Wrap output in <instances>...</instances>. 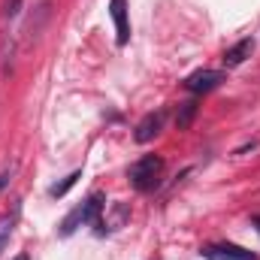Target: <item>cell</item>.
I'll list each match as a JSON object with an SVG mask.
<instances>
[{
    "instance_id": "cell-8",
    "label": "cell",
    "mask_w": 260,
    "mask_h": 260,
    "mask_svg": "<svg viewBox=\"0 0 260 260\" xmlns=\"http://www.w3.org/2000/svg\"><path fill=\"white\" fill-rule=\"evenodd\" d=\"M18 215H21V203L15 200L3 215H0V254H3V248L9 245V239H12V233H15V224H18Z\"/></svg>"
},
{
    "instance_id": "cell-14",
    "label": "cell",
    "mask_w": 260,
    "mask_h": 260,
    "mask_svg": "<svg viewBox=\"0 0 260 260\" xmlns=\"http://www.w3.org/2000/svg\"><path fill=\"white\" fill-rule=\"evenodd\" d=\"M251 224H254V230H257V236H260V215H254V218H251Z\"/></svg>"
},
{
    "instance_id": "cell-5",
    "label": "cell",
    "mask_w": 260,
    "mask_h": 260,
    "mask_svg": "<svg viewBox=\"0 0 260 260\" xmlns=\"http://www.w3.org/2000/svg\"><path fill=\"white\" fill-rule=\"evenodd\" d=\"M127 221H130L127 203H112V212H109V215L103 212V215L97 218V224H94V227H97V233H100V236H106V233H115V230H121Z\"/></svg>"
},
{
    "instance_id": "cell-4",
    "label": "cell",
    "mask_w": 260,
    "mask_h": 260,
    "mask_svg": "<svg viewBox=\"0 0 260 260\" xmlns=\"http://www.w3.org/2000/svg\"><path fill=\"white\" fill-rule=\"evenodd\" d=\"M221 82H224V73L221 70H194L185 79V88L191 94H206V91H215Z\"/></svg>"
},
{
    "instance_id": "cell-1",
    "label": "cell",
    "mask_w": 260,
    "mask_h": 260,
    "mask_svg": "<svg viewBox=\"0 0 260 260\" xmlns=\"http://www.w3.org/2000/svg\"><path fill=\"white\" fill-rule=\"evenodd\" d=\"M127 179L139 194H151V191L160 185V179H164V157H160V154H145V157H139L136 164H130Z\"/></svg>"
},
{
    "instance_id": "cell-15",
    "label": "cell",
    "mask_w": 260,
    "mask_h": 260,
    "mask_svg": "<svg viewBox=\"0 0 260 260\" xmlns=\"http://www.w3.org/2000/svg\"><path fill=\"white\" fill-rule=\"evenodd\" d=\"M12 260H30V257L27 254H18V257H12Z\"/></svg>"
},
{
    "instance_id": "cell-2",
    "label": "cell",
    "mask_w": 260,
    "mask_h": 260,
    "mask_svg": "<svg viewBox=\"0 0 260 260\" xmlns=\"http://www.w3.org/2000/svg\"><path fill=\"white\" fill-rule=\"evenodd\" d=\"M103 206H106V197L103 194H91L88 200H82L70 215H67L64 221H61V227H58V236H73L79 227H88V224H97V218L103 215Z\"/></svg>"
},
{
    "instance_id": "cell-3",
    "label": "cell",
    "mask_w": 260,
    "mask_h": 260,
    "mask_svg": "<svg viewBox=\"0 0 260 260\" xmlns=\"http://www.w3.org/2000/svg\"><path fill=\"white\" fill-rule=\"evenodd\" d=\"M200 254L206 260H260L254 251L242 248V245H233V242H212V245H203Z\"/></svg>"
},
{
    "instance_id": "cell-9",
    "label": "cell",
    "mask_w": 260,
    "mask_h": 260,
    "mask_svg": "<svg viewBox=\"0 0 260 260\" xmlns=\"http://www.w3.org/2000/svg\"><path fill=\"white\" fill-rule=\"evenodd\" d=\"M251 52H254V40H251V37H248V40H239L236 46H230V49L224 52V67L245 64V61L251 58Z\"/></svg>"
},
{
    "instance_id": "cell-13",
    "label": "cell",
    "mask_w": 260,
    "mask_h": 260,
    "mask_svg": "<svg viewBox=\"0 0 260 260\" xmlns=\"http://www.w3.org/2000/svg\"><path fill=\"white\" fill-rule=\"evenodd\" d=\"M18 9H21V0H6V6H3V12H6V18H12V15H18Z\"/></svg>"
},
{
    "instance_id": "cell-7",
    "label": "cell",
    "mask_w": 260,
    "mask_h": 260,
    "mask_svg": "<svg viewBox=\"0 0 260 260\" xmlns=\"http://www.w3.org/2000/svg\"><path fill=\"white\" fill-rule=\"evenodd\" d=\"M109 15L115 21V43L127 46L130 40V18H127V0H109Z\"/></svg>"
},
{
    "instance_id": "cell-11",
    "label": "cell",
    "mask_w": 260,
    "mask_h": 260,
    "mask_svg": "<svg viewBox=\"0 0 260 260\" xmlns=\"http://www.w3.org/2000/svg\"><path fill=\"white\" fill-rule=\"evenodd\" d=\"M79 179H82V170H73V173H70L67 179H61L58 185H52V188H49V197H55V200H58V197H64L67 191H70V188H73V185L79 182Z\"/></svg>"
},
{
    "instance_id": "cell-6",
    "label": "cell",
    "mask_w": 260,
    "mask_h": 260,
    "mask_svg": "<svg viewBox=\"0 0 260 260\" xmlns=\"http://www.w3.org/2000/svg\"><path fill=\"white\" fill-rule=\"evenodd\" d=\"M164 121H167V112L164 109H157V112H148L139 124H136V130H133V139L139 142V145H145V142H151L160 130H164Z\"/></svg>"
},
{
    "instance_id": "cell-10",
    "label": "cell",
    "mask_w": 260,
    "mask_h": 260,
    "mask_svg": "<svg viewBox=\"0 0 260 260\" xmlns=\"http://www.w3.org/2000/svg\"><path fill=\"white\" fill-rule=\"evenodd\" d=\"M194 115H197V100H185L182 109H179V115H176V127L188 130L191 127V121H194Z\"/></svg>"
},
{
    "instance_id": "cell-12",
    "label": "cell",
    "mask_w": 260,
    "mask_h": 260,
    "mask_svg": "<svg viewBox=\"0 0 260 260\" xmlns=\"http://www.w3.org/2000/svg\"><path fill=\"white\" fill-rule=\"evenodd\" d=\"M15 170H18V164H9V167H3V170H0V194H3V191H6V185L12 182Z\"/></svg>"
}]
</instances>
